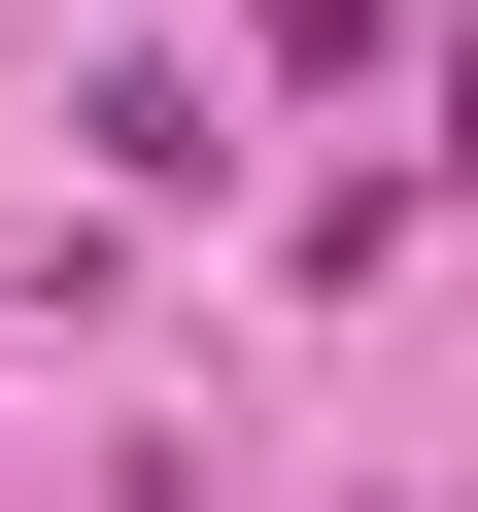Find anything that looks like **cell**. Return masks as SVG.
<instances>
[]
</instances>
